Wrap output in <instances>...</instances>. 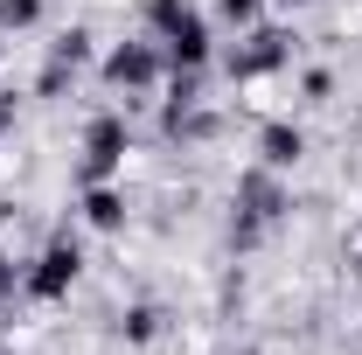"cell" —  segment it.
Instances as JSON below:
<instances>
[{
  "label": "cell",
  "instance_id": "obj_3",
  "mask_svg": "<svg viewBox=\"0 0 362 355\" xmlns=\"http://www.w3.org/2000/svg\"><path fill=\"white\" fill-rule=\"evenodd\" d=\"M265 161H272V168L300 161V133H286V126H279V133H265Z\"/></svg>",
  "mask_w": 362,
  "mask_h": 355
},
{
  "label": "cell",
  "instance_id": "obj_2",
  "mask_svg": "<svg viewBox=\"0 0 362 355\" xmlns=\"http://www.w3.org/2000/svg\"><path fill=\"white\" fill-rule=\"evenodd\" d=\"M119 153H126V126H119V119H98V126H90V175L119 168Z\"/></svg>",
  "mask_w": 362,
  "mask_h": 355
},
{
  "label": "cell",
  "instance_id": "obj_4",
  "mask_svg": "<svg viewBox=\"0 0 362 355\" xmlns=\"http://www.w3.org/2000/svg\"><path fill=\"white\" fill-rule=\"evenodd\" d=\"M251 7H258V0H223V14H237V21H244Z\"/></svg>",
  "mask_w": 362,
  "mask_h": 355
},
{
  "label": "cell",
  "instance_id": "obj_1",
  "mask_svg": "<svg viewBox=\"0 0 362 355\" xmlns=\"http://www.w3.org/2000/svg\"><path fill=\"white\" fill-rule=\"evenodd\" d=\"M70 279H77V244H49V251H42V272H35L28 286H35L42 300H56Z\"/></svg>",
  "mask_w": 362,
  "mask_h": 355
}]
</instances>
